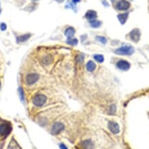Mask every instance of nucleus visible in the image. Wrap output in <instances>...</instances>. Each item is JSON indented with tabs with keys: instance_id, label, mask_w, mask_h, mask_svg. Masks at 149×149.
<instances>
[{
	"instance_id": "20e7f679",
	"label": "nucleus",
	"mask_w": 149,
	"mask_h": 149,
	"mask_svg": "<svg viewBox=\"0 0 149 149\" xmlns=\"http://www.w3.org/2000/svg\"><path fill=\"white\" fill-rule=\"evenodd\" d=\"M130 6V3L127 0H119L116 4V8L119 11H126Z\"/></svg>"
},
{
	"instance_id": "39448f33",
	"label": "nucleus",
	"mask_w": 149,
	"mask_h": 149,
	"mask_svg": "<svg viewBox=\"0 0 149 149\" xmlns=\"http://www.w3.org/2000/svg\"><path fill=\"white\" fill-rule=\"evenodd\" d=\"M64 129V125L61 122H56L52 125L51 133L52 135H58Z\"/></svg>"
},
{
	"instance_id": "423d86ee",
	"label": "nucleus",
	"mask_w": 149,
	"mask_h": 149,
	"mask_svg": "<svg viewBox=\"0 0 149 149\" xmlns=\"http://www.w3.org/2000/svg\"><path fill=\"white\" fill-rule=\"evenodd\" d=\"M39 74L37 73L28 74L26 77V82L28 85H32L36 83L39 79Z\"/></svg>"
},
{
	"instance_id": "ddd939ff",
	"label": "nucleus",
	"mask_w": 149,
	"mask_h": 149,
	"mask_svg": "<svg viewBox=\"0 0 149 149\" xmlns=\"http://www.w3.org/2000/svg\"><path fill=\"white\" fill-rule=\"evenodd\" d=\"M96 68V65L93 61H89L88 62V63L86 64V69L89 72H93L95 70V69Z\"/></svg>"
},
{
	"instance_id": "f03ea898",
	"label": "nucleus",
	"mask_w": 149,
	"mask_h": 149,
	"mask_svg": "<svg viewBox=\"0 0 149 149\" xmlns=\"http://www.w3.org/2000/svg\"><path fill=\"white\" fill-rule=\"evenodd\" d=\"M46 101V97L44 95L42 94H37L33 99V103L34 105L38 107L42 106L44 104H45Z\"/></svg>"
},
{
	"instance_id": "7ed1b4c3",
	"label": "nucleus",
	"mask_w": 149,
	"mask_h": 149,
	"mask_svg": "<svg viewBox=\"0 0 149 149\" xmlns=\"http://www.w3.org/2000/svg\"><path fill=\"white\" fill-rule=\"evenodd\" d=\"M12 126L10 123H4L0 125V135L4 137L8 136L11 133Z\"/></svg>"
},
{
	"instance_id": "2eb2a0df",
	"label": "nucleus",
	"mask_w": 149,
	"mask_h": 149,
	"mask_svg": "<svg viewBox=\"0 0 149 149\" xmlns=\"http://www.w3.org/2000/svg\"><path fill=\"white\" fill-rule=\"evenodd\" d=\"M30 34H26V35H21V36L17 37V41L18 43H20V42H26V40H28V39L30 38Z\"/></svg>"
},
{
	"instance_id": "bb28decb",
	"label": "nucleus",
	"mask_w": 149,
	"mask_h": 149,
	"mask_svg": "<svg viewBox=\"0 0 149 149\" xmlns=\"http://www.w3.org/2000/svg\"><path fill=\"white\" fill-rule=\"evenodd\" d=\"M55 1H57V2H60V3H61V2H63V1H64V0H55Z\"/></svg>"
},
{
	"instance_id": "6ab92c4d",
	"label": "nucleus",
	"mask_w": 149,
	"mask_h": 149,
	"mask_svg": "<svg viewBox=\"0 0 149 149\" xmlns=\"http://www.w3.org/2000/svg\"><path fill=\"white\" fill-rule=\"evenodd\" d=\"M94 59L97 61V62H99V63H101V62H104V56L101 55H95L94 56Z\"/></svg>"
},
{
	"instance_id": "9d476101",
	"label": "nucleus",
	"mask_w": 149,
	"mask_h": 149,
	"mask_svg": "<svg viewBox=\"0 0 149 149\" xmlns=\"http://www.w3.org/2000/svg\"><path fill=\"white\" fill-rule=\"evenodd\" d=\"M81 146H82L83 149H93L94 144H93V142L91 140H86L82 142Z\"/></svg>"
},
{
	"instance_id": "c756f323",
	"label": "nucleus",
	"mask_w": 149,
	"mask_h": 149,
	"mask_svg": "<svg viewBox=\"0 0 149 149\" xmlns=\"http://www.w3.org/2000/svg\"><path fill=\"white\" fill-rule=\"evenodd\" d=\"M129 1H132V0H129Z\"/></svg>"
},
{
	"instance_id": "a211bd4d",
	"label": "nucleus",
	"mask_w": 149,
	"mask_h": 149,
	"mask_svg": "<svg viewBox=\"0 0 149 149\" xmlns=\"http://www.w3.org/2000/svg\"><path fill=\"white\" fill-rule=\"evenodd\" d=\"M67 43L70 45H77V43H78V40L77 39H74V38H70L67 40Z\"/></svg>"
},
{
	"instance_id": "4468645a",
	"label": "nucleus",
	"mask_w": 149,
	"mask_h": 149,
	"mask_svg": "<svg viewBox=\"0 0 149 149\" xmlns=\"http://www.w3.org/2000/svg\"><path fill=\"white\" fill-rule=\"evenodd\" d=\"M128 13H123V14L118 15L117 18L118 19H119V21H120V23L123 24V23H126L127 19H128Z\"/></svg>"
},
{
	"instance_id": "aec40b11",
	"label": "nucleus",
	"mask_w": 149,
	"mask_h": 149,
	"mask_svg": "<svg viewBox=\"0 0 149 149\" xmlns=\"http://www.w3.org/2000/svg\"><path fill=\"white\" fill-rule=\"evenodd\" d=\"M19 91L20 99H21V100L23 102V101H24V99H25V97H24V93H23V89H21V88H19Z\"/></svg>"
},
{
	"instance_id": "f257e3e1",
	"label": "nucleus",
	"mask_w": 149,
	"mask_h": 149,
	"mask_svg": "<svg viewBox=\"0 0 149 149\" xmlns=\"http://www.w3.org/2000/svg\"><path fill=\"white\" fill-rule=\"evenodd\" d=\"M117 55H131L134 52V48L132 46H122L115 50Z\"/></svg>"
},
{
	"instance_id": "cd10ccee",
	"label": "nucleus",
	"mask_w": 149,
	"mask_h": 149,
	"mask_svg": "<svg viewBox=\"0 0 149 149\" xmlns=\"http://www.w3.org/2000/svg\"><path fill=\"white\" fill-rule=\"evenodd\" d=\"M0 89H1V82H0Z\"/></svg>"
},
{
	"instance_id": "b1692460",
	"label": "nucleus",
	"mask_w": 149,
	"mask_h": 149,
	"mask_svg": "<svg viewBox=\"0 0 149 149\" xmlns=\"http://www.w3.org/2000/svg\"><path fill=\"white\" fill-rule=\"evenodd\" d=\"M6 28H7V26H6V23H1V25H0V28H1V30H2V31H4V30L6 29Z\"/></svg>"
},
{
	"instance_id": "f3484780",
	"label": "nucleus",
	"mask_w": 149,
	"mask_h": 149,
	"mask_svg": "<svg viewBox=\"0 0 149 149\" xmlns=\"http://www.w3.org/2000/svg\"><path fill=\"white\" fill-rule=\"evenodd\" d=\"M52 60V58L50 55H46L44 57L43 60H42V62H43V63L45 64H49L51 63Z\"/></svg>"
},
{
	"instance_id": "a878e982",
	"label": "nucleus",
	"mask_w": 149,
	"mask_h": 149,
	"mask_svg": "<svg viewBox=\"0 0 149 149\" xmlns=\"http://www.w3.org/2000/svg\"><path fill=\"white\" fill-rule=\"evenodd\" d=\"M81 1V0H72V2L74 4H77V3L79 2V1Z\"/></svg>"
},
{
	"instance_id": "393cba45",
	"label": "nucleus",
	"mask_w": 149,
	"mask_h": 149,
	"mask_svg": "<svg viewBox=\"0 0 149 149\" xmlns=\"http://www.w3.org/2000/svg\"><path fill=\"white\" fill-rule=\"evenodd\" d=\"M60 149H68L67 147L64 144H61L60 145Z\"/></svg>"
},
{
	"instance_id": "0eeeda50",
	"label": "nucleus",
	"mask_w": 149,
	"mask_h": 149,
	"mask_svg": "<svg viewBox=\"0 0 149 149\" xmlns=\"http://www.w3.org/2000/svg\"><path fill=\"white\" fill-rule=\"evenodd\" d=\"M108 128L113 134H118L120 132V128L118 123L115 121H110L108 123Z\"/></svg>"
},
{
	"instance_id": "f8f14e48",
	"label": "nucleus",
	"mask_w": 149,
	"mask_h": 149,
	"mask_svg": "<svg viewBox=\"0 0 149 149\" xmlns=\"http://www.w3.org/2000/svg\"><path fill=\"white\" fill-rule=\"evenodd\" d=\"M65 33L66 36L68 37V38L70 39L72 38V37L74 35L75 30H74V28H72V27H68V28H67L66 29L65 33Z\"/></svg>"
},
{
	"instance_id": "1a4fd4ad",
	"label": "nucleus",
	"mask_w": 149,
	"mask_h": 149,
	"mask_svg": "<svg viewBox=\"0 0 149 149\" xmlns=\"http://www.w3.org/2000/svg\"><path fill=\"white\" fill-rule=\"evenodd\" d=\"M129 35H130V39H131L133 42H138L139 40H140V30L138 29V28L133 29L131 32H130Z\"/></svg>"
},
{
	"instance_id": "412c9836",
	"label": "nucleus",
	"mask_w": 149,
	"mask_h": 149,
	"mask_svg": "<svg viewBox=\"0 0 149 149\" xmlns=\"http://www.w3.org/2000/svg\"><path fill=\"white\" fill-rule=\"evenodd\" d=\"M115 111H116L115 105H111V106H110V108H109V113H110V114H111V115L115 114Z\"/></svg>"
},
{
	"instance_id": "9b49d317",
	"label": "nucleus",
	"mask_w": 149,
	"mask_h": 149,
	"mask_svg": "<svg viewBox=\"0 0 149 149\" xmlns=\"http://www.w3.org/2000/svg\"><path fill=\"white\" fill-rule=\"evenodd\" d=\"M97 13H96L95 11H92V10L87 11V13H86V18L87 19H89V21L95 20L96 18H97Z\"/></svg>"
},
{
	"instance_id": "dca6fc26",
	"label": "nucleus",
	"mask_w": 149,
	"mask_h": 149,
	"mask_svg": "<svg viewBox=\"0 0 149 149\" xmlns=\"http://www.w3.org/2000/svg\"><path fill=\"white\" fill-rule=\"evenodd\" d=\"M90 23H91V26L93 28H99V26L101 25V21H97V20H93V21H90Z\"/></svg>"
},
{
	"instance_id": "c85d7f7f",
	"label": "nucleus",
	"mask_w": 149,
	"mask_h": 149,
	"mask_svg": "<svg viewBox=\"0 0 149 149\" xmlns=\"http://www.w3.org/2000/svg\"><path fill=\"white\" fill-rule=\"evenodd\" d=\"M0 13H1V8H0Z\"/></svg>"
},
{
	"instance_id": "4be33fe9",
	"label": "nucleus",
	"mask_w": 149,
	"mask_h": 149,
	"mask_svg": "<svg viewBox=\"0 0 149 149\" xmlns=\"http://www.w3.org/2000/svg\"><path fill=\"white\" fill-rule=\"evenodd\" d=\"M96 39H97V40H98V41L100 42L101 44H105L106 43V39L104 37L97 36V38H96Z\"/></svg>"
},
{
	"instance_id": "7c9ffc66",
	"label": "nucleus",
	"mask_w": 149,
	"mask_h": 149,
	"mask_svg": "<svg viewBox=\"0 0 149 149\" xmlns=\"http://www.w3.org/2000/svg\"><path fill=\"white\" fill-rule=\"evenodd\" d=\"M35 1H36V0H35Z\"/></svg>"
},
{
	"instance_id": "5701e85b",
	"label": "nucleus",
	"mask_w": 149,
	"mask_h": 149,
	"mask_svg": "<svg viewBox=\"0 0 149 149\" xmlns=\"http://www.w3.org/2000/svg\"><path fill=\"white\" fill-rule=\"evenodd\" d=\"M76 60L78 62H82L83 61H84V56L83 55H78L77 57V58H76Z\"/></svg>"
},
{
	"instance_id": "6e6552de",
	"label": "nucleus",
	"mask_w": 149,
	"mask_h": 149,
	"mask_svg": "<svg viewBox=\"0 0 149 149\" xmlns=\"http://www.w3.org/2000/svg\"><path fill=\"white\" fill-rule=\"evenodd\" d=\"M117 66L121 70H127L130 68V64L126 60H120L117 63Z\"/></svg>"
}]
</instances>
